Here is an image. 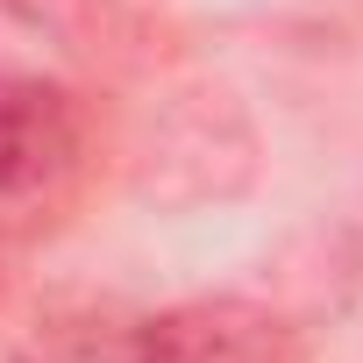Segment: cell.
I'll return each instance as SVG.
<instances>
[{"label": "cell", "instance_id": "1", "mask_svg": "<svg viewBox=\"0 0 363 363\" xmlns=\"http://www.w3.org/2000/svg\"><path fill=\"white\" fill-rule=\"evenodd\" d=\"M128 363H306V342L257 299H186L143 320Z\"/></svg>", "mask_w": 363, "mask_h": 363}, {"label": "cell", "instance_id": "2", "mask_svg": "<svg viewBox=\"0 0 363 363\" xmlns=\"http://www.w3.org/2000/svg\"><path fill=\"white\" fill-rule=\"evenodd\" d=\"M79 157V107L65 86L0 65V200L43 193Z\"/></svg>", "mask_w": 363, "mask_h": 363}]
</instances>
